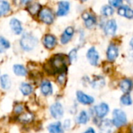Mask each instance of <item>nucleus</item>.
Here are the masks:
<instances>
[{"label":"nucleus","mask_w":133,"mask_h":133,"mask_svg":"<svg viewBox=\"0 0 133 133\" xmlns=\"http://www.w3.org/2000/svg\"><path fill=\"white\" fill-rule=\"evenodd\" d=\"M130 46L132 47V48L133 49V38L130 41Z\"/></svg>","instance_id":"nucleus-39"},{"label":"nucleus","mask_w":133,"mask_h":133,"mask_svg":"<svg viewBox=\"0 0 133 133\" xmlns=\"http://www.w3.org/2000/svg\"><path fill=\"white\" fill-rule=\"evenodd\" d=\"M50 69L52 70V73L55 72H64L66 71V62L64 61V58L62 55H54L50 62H49Z\"/></svg>","instance_id":"nucleus-1"},{"label":"nucleus","mask_w":133,"mask_h":133,"mask_svg":"<svg viewBox=\"0 0 133 133\" xmlns=\"http://www.w3.org/2000/svg\"><path fill=\"white\" fill-rule=\"evenodd\" d=\"M41 5L38 2H31L28 6H27V11L31 14V15H35L38 12H40L41 11Z\"/></svg>","instance_id":"nucleus-20"},{"label":"nucleus","mask_w":133,"mask_h":133,"mask_svg":"<svg viewBox=\"0 0 133 133\" xmlns=\"http://www.w3.org/2000/svg\"><path fill=\"white\" fill-rule=\"evenodd\" d=\"M94 111H95V114L96 115L100 118H104L109 112V107L107 104L105 103H102L99 105H96L94 107Z\"/></svg>","instance_id":"nucleus-7"},{"label":"nucleus","mask_w":133,"mask_h":133,"mask_svg":"<svg viewBox=\"0 0 133 133\" xmlns=\"http://www.w3.org/2000/svg\"><path fill=\"white\" fill-rule=\"evenodd\" d=\"M125 16L128 19H132L133 18V9L129 8V6L127 7V9H126V12H125Z\"/></svg>","instance_id":"nucleus-34"},{"label":"nucleus","mask_w":133,"mask_h":133,"mask_svg":"<svg viewBox=\"0 0 133 133\" xmlns=\"http://www.w3.org/2000/svg\"><path fill=\"white\" fill-rule=\"evenodd\" d=\"M86 56H87V58L91 65H98L100 56H99V53L97 52V51L96 50V48L94 47H92L88 50Z\"/></svg>","instance_id":"nucleus-6"},{"label":"nucleus","mask_w":133,"mask_h":133,"mask_svg":"<svg viewBox=\"0 0 133 133\" xmlns=\"http://www.w3.org/2000/svg\"><path fill=\"white\" fill-rule=\"evenodd\" d=\"M38 44V39L31 34L26 33L20 39L21 48L25 51H31Z\"/></svg>","instance_id":"nucleus-2"},{"label":"nucleus","mask_w":133,"mask_h":133,"mask_svg":"<svg viewBox=\"0 0 133 133\" xmlns=\"http://www.w3.org/2000/svg\"><path fill=\"white\" fill-rule=\"evenodd\" d=\"M70 125H71V121H70V120H66V121H65V122H64L63 126H64L66 129H68V128H69V126H70Z\"/></svg>","instance_id":"nucleus-37"},{"label":"nucleus","mask_w":133,"mask_h":133,"mask_svg":"<svg viewBox=\"0 0 133 133\" xmlns=\"http://www.w3.org/2000/svg\"><path fill=\"white\" fill-rule=\"evenodd\" d=\"M101 12L105 16H110L114 14V9L111 5H104L101 9Z\"/></svg>","instance_id":"nucleus-28"},{"label":"nucleus","mask_w":133,"mask_h":133,"mask_svg":"<svg viewBox=\"0 0 133 133\" xmlns=\"http://www.w3.org/2000/svg\"><path fill=\"white\" fill-rule=\"evenodd\" d=\"M24 111V107L21 105V104H18V105H16L15 108H14V112L17 115L19 114H21Z\"/></svg>","instance_id":"nucleus-35"},{"label":"nucleus","mask_w":133,"mask_h":133,"mask_svg":"<svg viewBox=\"0 0 133 133\" xmlns=\"http://www.w3.org/2000/svg\"><path fill=\"white\" fill-rule=\"evenodd\" d=\"M74 33V30L72 26H68L65 29L64 32L63 33L61 38H60V41L63 44H66L67 43H68L71 39L72 38L73 35Z\"/></svg>","instance_id":"nucleus-9"},{"label":"nucleus","mask_w":133,"mask_h":133,"mask_svg":"<svg viewBox=\"0 0 133 133\" xmlns=\"http://www.w3.org/2000/svg\"><path fill=\"white\" fill-rule=\"evenodd\" d=\"M120 88L124 93L128 94L132 89V82H131V80L129 79H122L120 82Z\"/></svg>","instance_id":"nucleus-18"},{"label":"nucleus","mask_w":133,"mask_h":133,"mask_svg":"<svg viewBox=\"0 0 133 133\" xmlns=\"http://www.w3.org/2000/svg\"><path fill=\"white\" fill-rule=\"evenodd\" d=\"M77 51H78V50L76 48H74L69 52L68 57H69V59L71 62H74L77 58Z\"/></svg>","instance_id":"nucleus-31"},{"label":"nucleus","mask_w":133,"mask_h":133,"mask_svg":"<svg viewBox=\"0 0 133 133\" xmlns=\"http://www.w3.org/2000/svg\"><path fill=\"white\" fill-rule=\"evenodd\" d=\"M13 72L16 75L20 76H24L27 75L26 69L21 65H15L13 66Z\"/></svg>","instance_id":"nucleus-24"},{"label":"nucleus","mask_w":133,"mask_h":133,"mask_svg":"<svg viewBox=\"0 0 133 133\" xmlns=\"http://www.w3.org/2000/svg\"><path fill=\"white\" fill-rule=\"evenodd\" d=\"M82 18L84 19L85 26L88 28H90V27L93 26L94 24L96 23V18L93 16L88 13V12H84L82 14Z\"/></svg>","instance_id":"nucleus-17"},{"label":"nucleus","mask_w":133,"mask_h":133,"mask_svg":"<svg viewBox=\"0 0 133 133\" xmlns=\"http://www.w3.org/2000/svg\"><path fill=\"white\" fill-rule=\"evenodd\" d=\"M112 123L114 126L120 128L127 123V116L125 113L120 109H115L113 112Z\"/></svg>","instance_id":"nucleus-3"},{"label":"nucleus","mask_w":133,"mask_h":133,"mask_svg":"<svg viewBox=\"0 0 133 133\" xmlns=\"http://www.w3.org/2000/svg\"><path fill=\"white\" fill-rule=\"evenodd\" d=\"M131 132L133 133V125L131 127Z\"/></svg>","instance_id":"nucleus-40"},{"label":"nucleus","mask_w":133,"mask_h":133,"mask_svg":"<svg viewBox=\"0 0 133 133\" xmlns=\"http://www.w3.org/2000/svg\"><path fill=\"white\" fill-rule=\"evenodd\" d=\"M84 133H96L95 132V131H94V129H92V128H89V129H88Z\"/></svg>","instance_id":"nucleus-38"},{"label":"nucleus","mask_w":133,"mask_h":133,"mask_svg":"<svg viewBox=\"0 0 133 133\" xmlns=\"http://www.w3.org/2000/svg\"><path fill=\"white\" fill-rule=\"evenodd\" d=\"M1 85L2 87L5 90H8L9 89V87H11V79L9 78V76L8 75H3L1 76Z\"/></svg>","instance_id":"nucleus-22"},{"label":"nucleus","mask_w":133,"mask_h":133,"mask_svg":"<svg viewBox=\"0 0 133 133\" xmlns=\"http://www.w3.org/2000/svg\"><path fill=\"white\" fill-rule=\"evenodd\" d=\"M57 79H58V82H59L60 84H63V83L65 82V79H66V72L60 73V74L58 76Z\"/></svg>","instance_id":"nucleus-32"},{"label":"nucleus","mask_w":133,"mask_h":133,"mask_svg":"<svg viewBox=\"0 0 133 133\" xmlns=\"http://www.w3.org/2000/svg\"><path fill=\"white\" fill-rule=\"evenodd\" d=\"M118 55V47L114 44H110L108 48H107V59L109 61H111V62H113L117 58Z\"/></svg>","instance_id":"nucleus-10"},{"label":"nucleus","mask_w":133,"mask_h":133,"mask_svg":"<svg viewBox=\"0 0 133 133\" xmlns=\"http://www.w3.org/2000/svg\"><path fill=\"white\" fill-rule=\"evenodd\" d=\"M112 125L113 123L109 119L103 120L100 126V133H111L112 131Z\"/></svg>","instance_id":"nucleus-15"},{"label":"nucleus","mask_w":133,"mask_h":133,"mask_svg":"<svg viewBox=\"0 0 133 133\" xmlns=\"http://www.w3.org/2000/svg\"><path fill=\"white\" fill-rule=\"evenodd\" d=\"M70 9V3L66 1L60 2L58 3V10H57V16H63L68 13Z\"/></svg>","instance_id":"nucleus-12"},{"label":"nucleus","mask_w":133,"mask_h":133,"mask_svg":"<svg viewBox=\"0 0 133 133\" xmlns=\"http://www.w3.org/2000/svg\"><path fill=\"white\" fill-rule=\"evenodd\" d=\"M109 3L111 5V6L121 7L122 5V1H121V0H113V1H109Z\"/></svg>","instance_id":"nucleus-33"},{"label":"nucleus","mask_w":133,"mask_h":133,"mask_svg":"<svg viewBox=\"0 0 133 133\" xmlns=\"http://www.w3.org/2000/svg\"><path fill=\"white\" fill-rule=\"evenodd\" d=\"M34 119V116L31 113H24L23 115H21L20 117H19V120L21 122H24V123H29L31 122V121H33Z\"/></svg>","instance_id":"nucleus-26"},{"label":"nucleus","mask_w":133,"mask_h":133,"mask_svg":"<svg viewBox=\"0 0 133 133\" xmlns=\"http://www.w3.org/2000/svg\"><path fill=\"white\" fill-rule=\"evenodd\" d=\"M39 19L46 24H51L54 20V15L53 11L49 8L42 9L39 12Z\"/></svg>","instance_id":"nucleus-4"},{"label":"nucleus","mask_w":133,"mask_h":133,"mask_svg":"<svg viewBox=\"0 0 133 133\" xmlns=\"http://www.w3.org/2000/svg\"><path fill=\"white\" fill-rule=\"evenodd\" d=\"M10 47V44L9 42L5 40L4 37H0V53L5 51L6 49H8Z\"/></svg>","instance_id":"nucleus-27"},{"label":"nucleus","mask_w":133,"mask_h":133,"mask_svg":"<svg viewBox=\"0 0 133 133\" xmlns=\"http://www.w3.org/2000/svg\"><path fill=\"white\" fill-rule=\"evenodd\" d=\"M77 98L78 101L83 104H91L94 102V98L92 97L85 94L82 91L77 92Z\"/></svg>","instance_id":"nucleus-11"},{"label":"nucleus","mask_w":133,"mask_h":133,"mask_svg":"<svg viewBox=\"0 0 133 133\" xmlns=\"http://www.w3.org/2000/svg\"><path fill=\"white\" fill-rule=\"evenodd\" d=\"M117 30V23L114 19L108 20L104 26V32L107 35H114Z\"/></svg>","instance_id":"nucleus-8"},{"label":"nucleus","mask_w":133,"mask_h":133,"mask_svg":"<svg viewBox=\"0 0 133 133\" xmlns=\"http://www.w3.org/2000/svg\"><path fill=\"white\" fill-rule=\"evenodd\" d=\"M9 24H10V26H11V29L13 30V31L14 32V34H20L22 33V30H23V28H22V26H21V23L20 22L13 18L10 20L9 22Z\"/></svg>","instance_id":"nucleus-14"},{"label":"nucleus","mask_w":133,"mask_h":133,"mask_svg":"<svg viewBox=\"0 0 133 133\" xmlns=\"http://www.w3.org/2000/svg\"><path fill=\"white\" fill-rule=\"evenodd\" d=\"M48 129H49V133H64L60 122L53 123V124L49 125L48 127Z\"/></svg>","instance_id":"nucleus-19"},{"label":"nucleus","mask_w":133,"mask_h":133,"mask_svg":"<svg viewBox=\"0 0 133 133\" xmlns=\"http://www.w3.org/2000/svg\"><path fill=\"white\" fill-rule=\"evenodd\" d=\"M43 44L47 49H53L56 45V38L52 34H47L43 39Z\"/></svg>","instance_id":"nucleus-13"},{"label":"nucleus","mask_w":133,"mask_h":133,"mask_svg":"<svg viewBox=\"0 0 133 133\" xmlns=\"http://www.w3.org/2000/svg\"><path fill=\"white\" fill-rule=\"evenodd\" d=\"M41 92L45 96H48V95L52 94L53 87H52V84H51V83L49 81L45 80V81H43L42 83V85H41Z\"/></svg>","instance_id":"nucleus-16"},{"label":"nucleus","mask_w":133,"mask_h":133,"mask_svg":"<svg viewBox=\"0 0 133 133\" xmlns=\"http://www.w3.org/2000/svg\"><path fill=\"white\" fill-rule=\"evenodd\" d=\"M105 85V81L104 79L101 76H96L94 78V79L92 82V87L94 89H99L103 87Z\"/></svg>","instance_id":"nucleus-21"},{"label":"nucleus","mask_w":133,"mask_h":133,"mask_svg":"<svg viewBox=\"0 0 133 133\" xmlns=\"http://www.w3.org/2000/svg\"><path fill=\"white\" fill-rule=\"evenodd\" d=\"M10 10L9 3L6 1H0V16L8 13Z\"/></svg>","instance_id":"nucleus-23"},{"label":"nucleus","mask_w":133,"mask_h":133,"mask_svg":"<svg viewBox=\"0 0 133 133\" xmlns=\"http://www.w3.org/2000/svg\"><path fill=\"white\" fill-rule=\"evenodd\" d=\"M63 108L62 106V104L59 102H56L55 104H53L51 107H50V113L51 115L56 118V119H60L63 117Z\"/></svg>","instance_id":"nucleus-5"},{"label":"nucleus","mask_w":133,"mask_h":133,"mask_svg":"<svg viewBox=\"0 0 133 133\" xmlns=\"http://www.w3.org/2000/svg\"><path fill=\"white\" fill-rule=\"evenodd\" d=\"M32 90H33L32 87L29 83H21V85H20V91L24 95L27 96V95L31 94L32 93Z\"/></svg>","instance_id":"nucleus-25"},{"label":"nucleus","mask_w":133,"mask_h":133,"mask_svg":"<svg viewBox=\"0 0 133 133\" xmlns=\"http://www.w3.org/2000/svg\"><path fill=\"white\" fill-rule=\"evenodd\" d=\"M127 7H128V6H125V5H122V6H121V7L118 9V14H119L120 16H125V12H126Z\"/></svg>","instance_id":"nucleus-36"},{"label":"nucleus","mask_w":133,"mask_h":133,"mask_svg":"<svg viewBox=\"0 0 133 133\" xmlns=\"http://www.w3.org/2000/svg\"><path fill=\"white\" fill-rule=\"evenodd\" d=\"M89 121V116L85 111H82L78 117V122L79 124H86Z\"/></svg>","instance_id":"nucleus-29"},{"label":"nucleus","mask_w":133,"mask_h":133,"mask_svg":"<svg viewBox=\"0 0 133 133\" xmlns=\"http://www.w3.org/2000/svg\"><path fill=\"white\" fill-rule=\"evenodd\" d=\"M121 102L124 105H131L132 104V100L129 94H124L121 98Z\"/></svg>","instance_id":"nucleus-30"}]
</instances>
